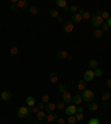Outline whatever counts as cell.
I'll return each mask as SVG.
<instances>
[{
	"label": "cell",
	"mask_w": 111,
	"mask_h": 124,
	"mask_svg": "<svg viewBox=\"0 0 111 124\" xmlns=\"http://www.w3.org/2000/svg\"><path fill=\"white\" fill-rule=\"evenodd\" d=\"M82 100H85L86 102H91L94 99V92L91 90L86 89L85 91H82Z\"/></svg>",
	"instance_id": "obj_1"
},
{
	"label": "cell",
	"mask_w": 111,
	"mask_h": 124,
	"mask_svg": "<svg viewBox=\"0 0 111 124\" xmlns=\"http://www.w3.org/2000/svg\"><path fill=\"white\" fill-rule=\"evenodd\" d=\"M73 31V23L71 20H67L64 21V24H63V32L66 37H69L70 33Z\"/></svg>",
	"instance_id": "obj_2"
},
{
	"label": "cell",
	"mask_w": 111,
	"mask_h": 124,
	"mask_svg": "<svg viewBox=\"0 0 111 124\" xmlns=\"http://www.w3.org/2000/svg\"><path fill=\"white\" fill-rule=\"evenodd\" d=\"M91 23L93 27H101L103 24V19L101 16H94L91 18Z\"/></svg>",
	"instance_id": "obj_3"
},
{
	"label": "cell",
	"mask_w": 111,
	"mask_h": 124,
	"mask_svg": "<svg viewBox=\"0 0 111 124\" xmlns=\"http://www.w3.org/2000/svg\"><path fill=\"white\" fill-rule=\"evenodd\" d=\"M29 115V109L27 106H20L18 110V116L20 118H26Z\"/></svg>",
	"instance_id": "obj_4"
},
{
	"label": "cell",
	"mask_w": 111,
	"mask_h": 124,
	"mask_svg": "<svg viewBox=\"0 0 111 124\" xmlns=\"http://www.w3.org/2000/svg\"><path fill=\"white\" fill-rule=\"evenodd\" d=\"M64 112H66V114L69 116L71 115H76L77 114V106H74V105H69V106L66 107V110H64Z\"/></svg>",
	"instance_id": "obj_5"
},
{
	"label": "cell",
	"mask_w": 111,
	"mask_h": 124,
	"mask_svg": "<svg viewBox=\"0 0 111 124\" xmlns=\"http://www.w3.org/2000/svg\"><path fill=\"white\" fill-rule=\"evenodd\" d=\"M94 79V72L92 71V70H87L85 72V74H83V80L87 82V81H92Z\"/></svg>",
	"instance_id": "obj_6"
},
{
	"label": "cell",
	"mask_w": 111,
	"mask_h": 124,
	"mask_svg": "<svg viewBox=\"0 0 111 124\" xmlns=\"http://www.w3.org/2000/svg\"><path fill=\"white\" fill-rule=\"evenodd\" d=\"M0 96H1V99H2L3 101H8V100H10L12 98V93L10 91H2Z\"/></svg>",
	"instance_id": "obj_7"
},
{
	"label": "cell",
	"mask_w": 111,
	"mask_h": 124,
	"mask_svg": "<svg viewBox=\"0 0 111 124\" xmlns=\"http://www.w3.org/2000/svg\"><path fill=\"white\" fill-rule=\"evenodd\" d=\"M55 110H56V104L51 103V102L47 103L46 104V106H44V112L46 113H52Z\"/></svg>",
	"instance_id": "obj_8"
},
{
	"label": "cell",
	"mask_w": 111,
	"mask_h": 124,
	"mask_svg": "<svg viewBox=\"0 0 111 124\" xmlns=\"http://www.w3.org/2000/svg\"><path fill=\"white\" fill-rule=\"evenodd\" d=\"M62 101H63L64 103H71V102H72V95L68 92L63 93V94H62Z\"/></svg>",
	"instance_id": "obj_9"
},
{
	"label": "cell",
	"mask_w": 111,
	"mask_h": 124,
	"mask_svg": "<svg viewBox=\"0 0 111 124\" xmlns=\"http://www.w3.org/2000/svg\"><path fill=\"white\" fill-rule=\"evenodd\" d=\"M48 122H50V123H52V122L57 121L58 120V114H56V113H49L47 115V118H46Z\"/></svg>",
	"instance_id": "obj_10"
},
{
	"label": "cell",
	"mask_w": 111,
	"mask_h": 124,
	"mask_svg": "<svg viewBox=\"0 0 111 124\" xmlns=\"http://www.w3.org/2000/svg\"><path fill=\"white\" fill-rule=\"evenodd\" d=\"M37 118H38V121H40V122L44 121V120L47 118V113L44 112V111H39V112L37 113Z\"/></svg>",
	"instance_id": "obj_11"
},
{
	"label": "cell",
	"mask_w": 111,
	"mask_h": 124,
	"mask_svg": "<svg viewBox=\"0 0 111 124\" xmlns=\"http://www.w3.org/2000/svg\"><path fill=\"white\" fill-rule=\"evenodd\" d=\"M72 102H73V104H76V105H79V104H81L82 96L80 94H76L74 96H72Z\"/></svg>",
	"instance_id": "obj_12"
},
{
	"label": "cell",
	"mask_w": 111,
	"mask_h": 124,
	"mask_svg": "<svg viewBox=\"0 0 111 124\" xmlns=\"http://www.w3.org/2000/svg\"><path fill=\"white\" fill-rule=\"evenodd\" d=\"M56 55H57V58L60 59V60H64V59L68 58V52L67 51H58Z\"/></svg>",
	"instance_id": "obj_13"
},
{
	"label": "cell",
	"mask_w": 111,
	"mask_h": 124,
	"mask_svg": "<svg viewBox=\"0 0 111 124\" xmlns=\"http://www.w3.org/2000/svg\"><path fill=\"white\" fill-rule=\"evenodd\" d=\"M17 6L18 8H20V9H27L28 8V1L27 0H19Z\"/></svg>",
	"instance_id": "obj_14"
},
{
	"label": "cell",
	"mask_w": 111,
	"mask_h": 124,
	"mask_svg": "<svg viewBox=\"0 0 111 124\" xmlns=\"http://www.w3.org/2000/svg\"><path fill=\"white\" fill-rule=\"evenodd\" d=\"M87 89V83H86L85 80H80L78 82V90L79 91H85Z\"/></svg>",
	"instance_id": "obj_15"
},
{
	"label": "cell",
	"mask_w": 111,
	"mask_h": 124,
	"mask_svg": "<svg viewBox=\"0 0 111 124\" xmlns=\"http://www.w3.org/2000/svg\"><path fill=\"white\" fill-rule=\"evenodd\" d=\"M102 35H103V31L101 29H97L93 31V37L96 39H100V38H102Z\"/></svg>",
	"instance_id": "obj_16"
},
{
	"label": "cell",
	"mask_w": 111,
	"mask_h": 124,
	"mask_svg": "<svg viewBox=\"0 0 111 124\" xmlns=\"http://www.w3.org/2000/svg\"><path fill=\"white\" fill-rule=\"evenodd\" d=\"M18 53H19V50H18L17 47H12L11 49L9 50V55L10 57H16Z\"/></svg>",
	"instance_id": "obj_17"
},
{
	"label": "cell",
	"mask_w": 111,
	"mask_h": 124,
	"mask_svg": "<svg viewBox=\"0 0 111 124\" xmlns=\"http://www.w3.org/2000/svg\"><path fill=\"white\" fill-rule=\"evenodd\" d=\"M26 102H27V104H28V106H35V104H36V100H35V98H32V96H28Z\"/></svg>",
	"instance_id": "obj_18"
},
{
	"label": "cell",
	"mask_w": 111,
	"mask_h": 124,
	"mask_svg": "<svg viewBox=\"0 0 111 124\" xmlns=\"http://www.w3.org/2000/svg\"><path fill=\"white\" fill-rule=\"evenodd\" d=\"M49 81L51 82V83H56V82H58V77H57V74L56 73H50L49 74Z\"/></svg>",
	"instance_id": "obj_19"
},
{
	"label": "cell",
	"mask_w": 111,
	"mask_h": 124,
	"mask_svg": "<svg viewBox=\"0 0 111 124\" xmlns=\"http://www.w3.org/2000/svg\"><path fill=\"white\" fill-rule=\"evenodd\" d=\"M81 20H82V16H80L79 13H74L72 16V21L74 23H79Z\"/></svg>",
	"instance_id": "obj_20"
},
{
	"label": "cell",
	"mask_w": 111,
	"mask_h": 124,
	"mask_svg": "<svg viewBox=\"0 0 111 124\" xmlns=\"http://www.w3.org/2000/svg\"><path fill=\"white\" fill-rule=\"evenodd\" d=\"M98 104L96 103V102H90V104L88 105V109H89V111H96V110H98Z\"/></svg>",
	"instance_id": "obj_21"
},
{
	"label": "cell",
	"mask_w": 111,
	"mask_h": 124,
	"mask_svg": "<svg viewBox=\"0 0 111 124\" xmlns=\"http://www.w3.org/2000/svg\"><path fill=\"white\" fill-rule=\"evenodd\" d=\"M89 66H90L91 69H98V62L96 60H93V59H91L89 61Z\"/></svg>",
	"instance_id": "obj_22"
},
{
	"label": "cell",
	"mask_w": 111,
	"mask_h": 124,
	"mask_svg": "<svg viewBox=\"0 0 111 124\" xmlns=\"http://www.w3.org/2000/svg\"><path fill=\"white\" fill-rule=\"evenodd\" d=\"M57 6L60 7V8H66L67 7V1L66 0H57Z\"/></svg>",
	"instance_id": "obj_23"
},
{
	"label": "cell",
	"mask_w": 111,
	"mask_h": 124,
	"mask_svg": "<svg viewBox=\"0 0 111 124\" xmlns=\"http://www.w3.org/2000/svg\"><path fill=\"white\" fill-rule=\"evenodd\" d=\"M29 12H30V13H32V15H37V13H39L38 7H36V6L29 7Z\"/></svg>",
	"instance_id": "obj_24"
},
{
	"label": "cell",
	"mask_w": 111,
	"mask_h": 124,
	"mask_svg": "<svg viewBox=\"0 0 111 124\" xmlns=\"http://www.w3.org/2000/svg\"><path fill=\"white\" fill-rule=\"evenodd\" d=\"M77 120H76V116L74 115H71V116H68L67 118V123L68 124H76Z\"/></svg>",
	"instance_id": "obj_25"
},
{
	"label": "cell",
	"mask_w": 111,
	"mask_h": 124,
	"mask_svg": "<svg viewBox=\"0 0 111 124\" xmlns=\"http://www.w3.org/2000/svg\"><path fill=\"white\" fill-rule=\"evenodd\" d=\"M49 15H50V17H52V18H58L59 17V13L56 9H50Z\"/></svg>",
	"instance_id": "obj_26"
},
{
	"label": "cell",
	"mask_w": 111,
	"mask_h": 124,
	"mask_svg": "<svg viewBox=\"0 0 111 124\" xmlns=\"http://www.w3.org/2000/svg\"><path fill=\"white\" fill-rule=\"evenodd\" d=\"M101 99H102L103 102L109 101V99H110V93H109V92H105L102 94V96H101Z\"/></svg>",
	"instance_id": "obj_27"
},
{
	"label": "cell",
	"mask_w": 111,
	"mask_h": 124,
	"mask_svg": "<svg viewBox=\"0 0 111 124\" xmlns=\"http://www.w3.org/2000/svg\"><path fill=\"white\" fill-rule=\"evenodd\" d=\"M28 109H29V114H33V113L37 114V113L39 112V109L38 107H36V106H29Z\"/></svg>",
	"instance_id": "obj_28"
},
{
	"label": "cell",
	"mask_w": 111,
	"mask_h": 124,
	"mask_svg": "<svg viewBox=\"0 0 111 124\" xmlns=\"http://www.w3.org/2000/svg\"><path fill=\"white\" fill-rule=\"evenodd\" d=\"M49 95L48 94H43L42 95V96H41V102H42V103H49Z\"/></svg>",
	"instance_id": "obj_29"
},
{
	"label": "cell",
	"mask_w": 111,
	"mask_h": 124,
	"mask_svg": "<svg viewBox=\"0 0 111 124\" xmlns=\"http://www.w3.org/2000/svg\"><path fill=\"white\" fill-rule=\"evenodd\" d=\"M91 18V12L86 10V12L82 15V19H85V20H88V19H90Z\"/></svg>",
	"instance_id": "obj_30"
},
{
	"label": "cell",
	"mask_w": 111,
	"mask_h": 124,
	"mask_svg": "<svg viewBox=\"0 0 111 124\" xmlns=\"http://www.w3.org/2000/svg\"><path fill=\"white\" fill-rule=\"evenodd\" d=\"M58 89H59V91H60L62 94L67 92V87H66L64 84H59V88H58Z\"/></svg>",
	"instance_id": "obj_31"
},
{
	"label": "cell",
	"mask_w": 111,
	"mask_h": 124,
	"mask_svg": "<svg viewBox=\"0 0 111 124\" xmlns=\"http://www.w3.org/2000/svg\"><path fill=\"white\" fill-rule=\"evenodd\" d=\"M74 116H76V120H77V121H79V122H81L82 120L85 118V116H83V114H82V113H77Z\"/></svg>",
	"instance_id": "obj_32"
},
{
	"label": "cell",
	"mask_w": 111,
	"mask_h": 124,
	"mask_svg": "<svg viewBox=\"0 0 111 124\" xmlns=\"http://www.w3.org/2000/svg\"><path fill=\"white\" fill-rule=\"evenodd\" d=\"M94 72V77H101V75H102V70H100V69H96L93 71Z\"/></svg>",
	"instance_id": "obj_33"
},
{
	"label": "cell",
	"mask_w": 111,
	"mask_h": 124,
	"mask_svg": "<svg viewBox=\"0 0 111 124\" xmlns=\"http://www.w3.org/2000/svg\"><path fill=\"white\" fill-rule=\"evenodd\" d=\"M88 124H100V121L98 120V118H91L90 121L88 122Z\"/></svg>",
	"instance_id": "obj_34"
},
{
	"label": "cell",
	"mask_w": 111,
	"mask_h": 124,
	"mask_svg": "<svg viewBox=\"0 0 111 124\" xmlns=\"http://www.w3.org/2000/svg\"><path fill=\"white\" fill-rule=\"evenodd\" d=\"M101 17H102L103 20H105V19H109V18H110V13H109L108 11H103L102 15H101Z\"/></svg>",
	"instance_id": "obj_35"
},
{
	"label": "cell",
	"mask_w": 111,
	"mask_h": 124,
	"mask_svg": "<svg viewBox=\"0 0 111 124\" xmlns=\"http://www.w3.org/2000/svg\"><path fill=\"white\" fill-rule=\"evenodd\" d=\"M56 106L58 107V109H60V110H63V109H64V102H63V101H60V102H58Z\"/></svg>",
	"instance_id": "obj_36"
},
{
	"label": "cell",
	"mask_w": 111,
	"mask_h": 124,
	"mask_svg": "<svg viewBox=\"0 0 111 124\" xmlns=\"http://www.w3.org/2000/svg\"><path fill=\"white\" fill-rule=\"evenodd\" d=\"M77 10H78V7H77L76 5H72V6H71L70 8H69V11H71V12L73 13V15H74V12H76Z\"/></svg>",
	"instance_id": "obj_37"
},
{
	"label": "cell",
	"mask_w": 111,
	"mask_h": 124,
	"mask_svg": "<svg viewBox=\"0 0 111 124\" xmlns=\"http://www.w3.org/2000/svg\"><path fill=\"white\" fill-rule=\"evenodd\" d=\"M108 29H109L108 23H105V22H103V24L101 26V30H102V31H105V30H108Z\"/></svg>",
	"instance_id": "obj_38"
},
{
	"label": "cell",
	"mask_w": 111,
	"mask_h": 124,
	"mask_svg": "<svg viewBox=\"0 0 111 124\" xmlns=\"http://www.w3.org/2000/svg\"><path fill=\"white\" fill-rule=\"evenodd\" d=\"M66 123V121H64V118H58V120H57V124H64Z\"/></svg>",
	"instance_id": "obj_39"
},
{
	"label": "cell",
	"mask_w": 111,
	"mask_h": 124,
	"mask_svg": "<svg viewBox=\"0 0 111 124\" xmlns=\"http://www.w3.org/2000/svg\"><path fill=\"white\" fill-rule=\"evenodd\" d=\"M44 106H46V105H44V104L42 103V102H41V103H39V104H38V109H39V111H43V110H44Z\"/></svg>",
	"instance_id": "obj_40"
},
{
	"label": "cell",
	"mask_w": 111,
	"mask_h": 124,
	"mask_svg": "<svg viewBox=\"0 0 111 124\" xmlns=\"http://www.w3.org/2000/svg\"><path fill=\"white\" fill-rule=\"evenodd\" d=\"M105 87H107V89L111 90V79H109V80L107 81V83H105Z\"/></svg>",
	"instance_id": "obj_41"
},
{
	"label": "cell",
	"mask_w": 111,
	"mask_h": 124,
	"mask_svg": "<svg viewBox=\"0 0 111 124\" xmlns=\"http://www.w3.org/2000/svg\"><path fill=\"white\" fill-rule=\"evenodd\" d=\"M17 8H18V6L16 5V3H12L11 6H10V9H11V11H16V10H17Z\"/></svg>",
	"instance_id": "obj_42"
},
{
	"label": "cell",
	"mask_w": 111,
	"mask_h": 124,
	"mask_svg": "<svg viewBox=\"0 0 111 124\" xmlns=\"http://www.w3.org/2000/svg\"><path fill=\"white\" fill-rule=\"evenodd\" d=\"M77 113H83V107H82V106H78V107H77Z\"/></svg>",
	"instance_id": "obj_43"
},
{
	"label": "cell",
	"mask_w": 111,
	"mask_h": 124,
	"mask_svg": "<svg viewBox=\"0 0 111 124\" xmlns=\"http://www.w3.org/2000/svg\"><path fill=\"white\" fill-rule=\"evenodd\" d=\"M102 106H103V109H108V107H109V104L107 103V102H103Z\"/></svg>",
	"instance_id": "obj_44"
},
{
	"label": "cell",
	"mask_w": 111,
	"mask_h": 124,
	"mask_svg": "<svg viewBox=\"0 0 111 124\" xmlns=\"http://www.w3.org/2000/svg\"><path fill=\"white\" fill-rule=\"evenodd\" d=\"M85 12H86V9H80V10H79V15L82 16L83 13H85Z\"/></svg>",
	"instance_id": "obj_45"
},
{
	"label": "cell",
	"mask_w": 111,
	"mask_h": 124,
	"mask_svg": "<svg viewBox=\"0 0 111 124\" xmlns=\"http://www.w3.org/2000/svg\"><path fill=\"white\" fill-rule=\"evenodd\" d=\"M102 10H101V9H98V10H97V13H98V15H97V16H101V15H102Z\"/></svg>",
	"instance_id": "obj_46"
},
{
	"label": "cell",
	"mask_w": 111,
	"mask_h": 124,
	"mask_svg": "<svg viewBox=\"0 0 111 124\" xmlns=\"http://www.w3.org/2000/svg\"><path fill=\"white\" fill-rule=\"evenodd\" d=\"M107 23H108L109 28H111V18H109V19H108V22H107Z\"/></svg>",
	"instance_id": "obj_47"
},
{
	"label": "cell",
	"mask_w": 111,
	"mask_h": 124,
	"mask_svg": "<svg viewBox=\"0 0 111 124\" xmlns=\"http://www.w3.org/2000/svg\"><path fill=\"white\" fill-rule=\"evenodd\" d=\"M68 60H69V61H72L73 60V57H71V55H68Z\"/></svg>",
	"instance_id": "obj_48"
},
{
	"label": "cell",
	"mask_w": 111,
	"mask_h": 124,
	"mask_svg": "<svg viewBox=\"0 0 111 124\" xmlns=\"http://www.w3.org/2000/svg\"><path fill=\"white\" fill-rule=\"evenodd\" d=\"M63 11H64V12H68V11H69V8H68V7H66V8H63Z\"/></svg>",
	"instance_id": "obj_49"
},
{
	"label": "cell",
	"mask_w": 111,
	"mask_h": 124,
	"mask_svg": "<svg viewBox=\"0 0 111 124\" xmlns=\"http://www.w3.org/2000/svg\"><path fill=\"white\" fill-rule=\"evenodd\" d=\"M58 21H60V22H61V21H63V19H62V17H58Z\"/></svg>",
	"instance_id": "obj_50"
},
{
	"label": "cell",
	"mask_w": 111,
	"mask_h": 124,
	"mask_svg": "<svg viewBox=\"0 0 111 124\" xmlns=\"http://www.w3.org/2000/svg\"><path fill=\"white\" fill-rule=\"evenodd\" d=\"M44 124H51V123H50V122H48V121H47V122H46V123H44Z\"/></svg>",
	"instance_id": "obj_51"
},
{
	"label": "cell",
	"mask_w": 111,
	"mask_h": 124,
	"mask_svg": "<svg viewBox=\"0 0 111 124\" xmlns=\"http://www.w3.org/2000/svg\"><path fill=\"white\" fill-rule=\"evenodd\" d=\"M32 124H38V122L36 121V122H33V123H32Z\"/></svg>",
	"instance_id": "obj_52"
}]
</instances>
